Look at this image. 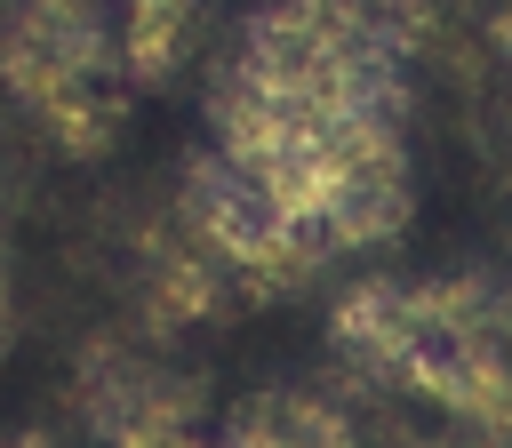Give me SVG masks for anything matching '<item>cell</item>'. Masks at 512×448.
Returning <instances> with one entry per match:
<instances>
[{
    "instance_id": "6da1fadb",
    "label": "cell",
    "mask_w": 512,
    "mask_h": 448,
    "mask_svg": "<svg viewBox=\"0 0 512 448\" xmlns=\"http://www.w3.org/2000/svg\"><path fill=\"white\" fill-rule=\"evenodd\" d=\"M72 400L88 416V432L104 448H192L200 440V376L168 368L160 352L128 344V336H96L80 344V368H72Z\"/></svg>"
},
{
    "instance_id": "5b68a950",
    "label": "cell",
    "mask_w": 512,
    "mask_h": 448,
    "mask_svg": "<svg viewBox=\"0 0 512 448\" xmlns=\"http://www.w3.org/2000/svg\"><path fill=\"white\" fill-rule=\"evenodd\" d=\"M0 448H56V440H48V432H8Z\"/></svg>"
},
{
    "instance_id": "3957f363",
    "label": "cell",
    "mask_w": 512,
    "mask_h": 448,
    "mask_svg": "<svg viewBox=\"0 0 512 448\" xmlns=\"http://www.w3.org/2000/svg\"><path fill=\"white\" fill-rule=\"evenodd\" d=\"M120 120H128V96H120L112 80H96V88L48 104V112H40V136H48L56 152H72V160H96V152H112Z\"/></svg>"
},
{
    "instance_id": "8992f818",
    "label": "cell",
    "mask_w": 512,
    "mask_h": 448,
    "mask_svg": "<svg viewBox=\"0 0 512 448\" xmlns=\"http://www.w3.org/2000/svg\"><path fill=\"white\" fill-rule=\"evenodd\" d=\"M192 448H216V440H192Z\"/></svg>"
},
{
    "instance_id": "7a4b0ae2",
    "label": "cell",
    "mask_w": 512,
    "mask_h": 448,
    "mask_svg": "<svg viewBox=\"0 0 512 448\" xmlns=\"http://www.w3.org/2000/svg\"><path fill=\"white\" fill-rule=\"evenodd\" d=\"M120 64V24L88 16V8H16L0 16V88L40 120L48 104L112 80Z\"/></svg>"
},
{
    "instance_id": "277c9868",
    "label": "cell",
    "mask_w": 512,
    "mask_h": 448,
    "mask_svg": "<svg viewBox=\"0 0 512 448\" xmlns=\"http://www.w3.org/2000/svg\"><path fill=\"white\" fill-rule=\"evenodd\" d=\"M192 40H200V16H184V8H136V16H120V72L128 80H168Z\"/></svg>"
}]
</instances>
